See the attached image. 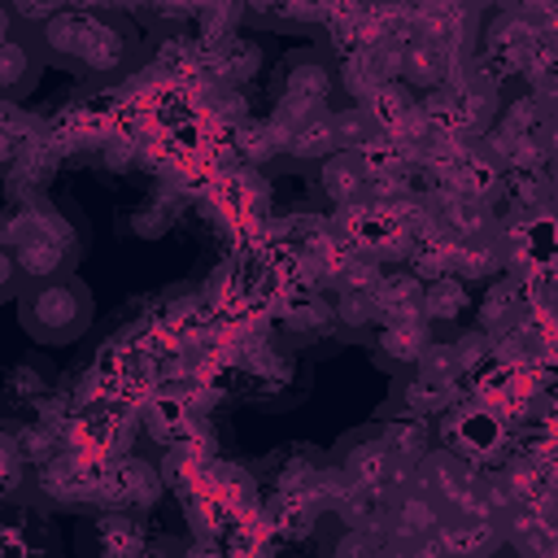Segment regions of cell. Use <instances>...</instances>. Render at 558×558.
Wrapping results in <instances>:
<instances>
[{
    "mask_svg": "<svg viewBox=\"0 0 558 558\" xmlns=\"http://www.w3.org/2000/svg\"><path fill=\"white\" fill-rule=\"evenodd\" d=\"M17 266L22 279L31 283H48V279H65L78 262V235L74 227L61 218V209L31 201V205H13L4 214V244Z\"/></svg>",
    "mask_w": 558,
    "mask_h": 558,
    "instance_id": "6da1fadb",
    "label": "cell"
},
{
    "mask_svg": "<svg viewBox=\"0 0 558 558\" xmlns=\"http://www.w3.org/2000/svg\"><path fill=\"white\" fill-rule=\"evenodd\" d=\"M44 48L61 65H74L83 74H118L131 61L126 31L113 17L87 13V9H61L52 22H44Z\"/></svg>",
    "mask_w": 558,
    "mask_h": 558,
    "instance_id": "7a4b0ae2",
    "label": "cell"
},
{
    "mask_svg": "<svg viewBox=\"0 0 558 558\" xmlns=\"http://www.w3.org/2000/svg\"><path fill=\"white\" fill-rule=\"evenodd\" d=\"M17 310H22V327L44 344H65V340L83 336L92 323V296L70 275L48 279V283H31L17 296Z\"/></svg>",
    "mask_w": 558,
    "mask_h": 558,
    "instance_id": "3957f363",
    "label": "cell"
},
{
    "mask_svg": "<svg viewBox=\"0 0 558 558\" xmlns=\"http://www.w3.org/2000/svg\"><path fill=\"white\" fill-rule=\"evenodd\" d=\"M475 466L462 458V453H449V449H432L418 466H414V484L432 497V501H440L445 510H462V501L471 497V488H475Z\"/></svg>",
    "mask_w": 558,
    "mask_h": 558,
    "instance_id": "277c9868",
    "label": "cell"
},
{
    "mask_svg": "<svg viewBox=\"0 0 558 558\" xmlns=\"http://www.w3.org/2000/svg\"><path fill=\"white\" fill-rule=\"evenodd\" d=\"M440 523H445V506L432 501V497L414 484V488H405V493H397V497L388 501L384 536H388V541H401V545H414V541L436 536Z\"/></svg>",
    "mask_w": 558,
    "mask_h": 558,
    "instance_id": "5b68a950",
    "label": "cell"
},
{
    "mask_svg": "<svg viewBox=\"0 0 558 558\" xmlns=\"http://www.w3.org/2000/svg\"><path fill=\"white\" fill-rule=\"evenodd\" d=\"M436 541H440L445 558H493V549L506 541V532H501V523H484V519L458 514V519L440 523Z\"/></svg>",
    "mask_w": 558,
    "mask_h": 558,
    "instance_id": "8992f818",
    "label": "cell"
},
{
    "mask_svg": "<svg viewBox=\"0 0 558 558\" xmlns=\"http://www.w3.org/2000/svg\"><path fill=\"white\" fill-rule=\"evenodd\" d=\"M100 484H109V493L118 501H126V506H153L161 497V488H166L161 475H157V466L144 462V458H118L113 471H105Z\"/></svg>",
    "mask_w": 558,
    "mask_h": 558,
    "instance_id": "52a82bcc",
    "label": "cell"
},
{
    "mask_svg": "<svg viewBox=\"0 0 558 558\" xmlns=\"http://www.w3.org/2000/svg\"><path fill=\"white\" fill-rule=\"evenodd\" d=\"M323 192L344 209V205H362L371 201V170L362 166L357 153H336L323 161Z\"/></svg>",
    "mask_w": 558,
    "mask_h": 558,
    "instance_id": "ba28073f",
    "label": "cell"
},
{
    "mask_svg": "<svg viewBox=\"0 0 558 558\" xmlns=\"http://www.w3.org/2000/svg\"><path fill=\"white\" fill-rule=\"evenodd\" d=\"M453 57H449V48L445 44H436V39H427V35H418L414 44H405V87H445L449 78H453Z\"/></svg>",
    "mask_w": 558,
    "mask_h": 558,
    "instance_id": "9c48e42d",
    "label": "cell"
},
{
    "mask_svg": "<svg viewBox=\"0 0 558 558\" xmlns=\"http://www.w3.org/2000/svg\"><path fill=\"white\" fill-rule=\"evenodd\" d=\"M506 266V253L497 240H453L449 248V275H458L462 283L466 279H497V270Z\"/></svg>",
    "mask_w": 558,
    "mask_h": 558,
    "instance_id": "30bf717a",
    "label": "cell"
},
{
    "mask_svg": "<svg viewBox=\"0 0 558 558\" xmlns=\"http://www.w3.org/2000/svg\"><path fill=\"white\" fill-rule=\"evenodd\" d=\"M371 296H375V310H379L384 323L418 318L423 314V283L414 275H384Z\"/></svg>",
    "mask_w": 558,
    "mask_h": 558,
    "instance_id": "8fae6325",
    "label": "cell"
},
{
    "mask_svg": "<svg viewBox=\"0 0 558 558\" xmlns=\"http://www.w3.org/2000/svg\"><path fill=\"white\" fill-rule=\"evenodd\" d=\"M523 314V296H519V279H493L484 301H480V327L488 336H506L519 327Z\"/></svg>",
    "mask_w": 558,
    "mask_h": 558,
    "instance_id": "7c38bea8",
    "label": "cell"
},
{
    "mask_svg": "<svg viewBox=\"0 0 558 558\" xmlns=\"http://www.w3.org/2000/svg\"><path fill=\"white\" fill-rule=\"evenodd\" d=\"M432 344V327L427 318H397V323H384V336H379V349L388 362H401V366H418V357L427 353Z\"/></svg>",
    "mask_w": 558,
    "mask_h": 558,
    "instance_id": "4fadbf2b",
    "label": "cell"
},
{
    "mask_svg": "<svg viewBox=\"0 0 558 558\" xmlns=\"http://www.w3.org/2000/svg\"><path fill=\"white\" fill-rule=\"evenodd\" d=\"M35 65H39L35 48L22 35H4V44H0V92H4L9 105L35 83V74H39Z\"/></svg>",
    "mask_w": 558,
    "mask_h": 558,
    "instance_id": "5bb4252c",
    "label": "cell"
},
{
    "mask_svg": "<svg viewBox=\"0 0 558 558\" xmlns=\"http://www.w3.org/2000/svg\"><path fill=\"white\" fill-rule=\"evenodd\" d=\"M288 153H292L296 161H327V157H336V153H340V144H336V113L318 109V113L288 140Z\"/></svg>",
    "mask_w": 558,
    "mask_h": 558,
    "instance_id": "9a60e30c",
    "label": "cell"
},
{
    "mask_svg": "<svg viewBox=\"0 0 558 558\" xmlns=\"http://www.w3.org/2000/svg\"><path fill=\"white\" fill-rule=\"evenodd\" d=\"M366 109H371V118L379 122L384 135H397V131L418 113V105H414V87H405V83H384V87L366 100Z\"/></svg>",
    "mask_w": 558,
    "mask_h": 558,
    "instance_id": "2e32d148",
    "label": "cell"
},
{
    "mask_svg": "<svg viewBox=\"0 0 558 558\" xmlns=\"http://www.w3.org/2000/svg\"><path fill=\"white\" fill-rule=\"evenodd\" d=\"M379 135L384 131H379V122L371 118L366 105H349V109L336 113V144H340V153H366Z\"/></svg>",
    "mask_w": 558,
    "mask_h": 558,
    "instance_id": "e0dca14e",
    "label": "cell"
},
{
    "mask_svg": "<svg viewBox=\"0 0 558 558\" xmlns=\"http://www.w3.org/2000/svg\"><path fill=\"white\" fill-rule=\"evenodd\" d=\"M327 92H331V74H327L323 61H296L283 74V96H292V100H305V105H318L323 109Z\"/></svg>",
    "mask_w": 558,
    "mask_h": 558,
    "instance_id": "ac0fdd59",
    "label": "cell"
},
{
    "mask_svg": "<svg viewBox=\"0 0 558 558\" xmlns=\"http://www.w3.org/2000/svg\"><path fill=\"white\" fill-rule=\"evenodd\" d=\"M384 445L392 449V458L397 462H405V466H418L432 449H427V427L418 423V418H397V423H388L384 427Z\"/></svg>",
    "mask_w": 558,
    "mask_h": 558,
    "instance_id": "d6986e66",
    "label": "cell"
},
{
    "mask_svg": "<svg viewBox=\"0 0 558 558\" xmlns=\"http://www.w3.org/2000/svg\"><path fill=\"white\" fill-rule=\"evenodd\" d=\"M466 310V288L458 275H445V279H432L423 288V318H458Z\"/></svg>",
    "mask_w": 558,
    "mask_h": 558,
    "instance_id": "ffe728a7",
    "label": "cell"
},
{
    "mask_svg": "<svg viewBox=\"0 0 558 558\" xmlns=\"http://www.w3.org/2000/svg\"><path fill=\"white\" fill-rule=\"evenodd\" d=\"M340 83H344V92H349L357 105H366V100L384 87V78H379V70L371 65L366 48H357V52H349V57H344V65H340Z\"/></svg>",
    "mask_w": 558,
    "mask_h": 558,
    "instance_id": "44dd1931",
    "label": "cell"
},
{
    "mask_svg": "<svg viewBox=\"0 0 558 558\" xmlns=\"http://www.w3.org/2000/svg\"><path fill=\"white\" fill-rule=\"evenodd\" d=\"M401 397H405V410L423 418V414H436V410H445V405L453 401V384L432 379V375H414Z\"/></svg>",
    "mask_w": 558,
    "mask_h": 558,
    "instance_id": "7402d4cb",
    "label": "cell"
},
{
    "mask_svg": "<svg viewBox=\"0 0 558 558\" xmlns=\"http://www.w3.org/2000/svg\"><path fill=\"white\" fill-rule=\"evenodd\" d=\"M100 554L105 558H140L144 554L140 532L126 519H105V527H100Z\"/></svg>",
    "mask_w": 558,
    "mask_h": 558,
    "instance_id": "603a6c76",
    "label": "cell"
},
{
    "mask_svg": "<svg viewBox=\"0 0 558 558\" xmlns=\"http://www.w3.org/2000/svg\"><path fill=\"white\" fill-rule=\"evenodd\" d=\"M240 148H244L253 161H262V157H270V153H279V148H288V140L275 131V122H244V126H240Z\"/></svg>",
    "mask_w": 558,
    "mask_h": 558,
    "instance_id": "cb8c5ba5",
    "label": "cell"
},
{
    "mask_svg": "<svg viewBox=\"0 0 558 558\" xmlns=\"http://www.w3.org/2000/svg\"><path fill=\"white\" fill-rule=\"evenodd\" d=\"M453 353H458V366H462V371H480V366L493 357V336H488L484 327H471V331H462V336L453 340Z\"/></svg>",
    "mask_w": 558,
    "mask_h": 558,
    "instance_id": "d4e9b609",
    "label": "cell"
},
{
    "mask_svg": "<svg viewBox=\"0 0 558 558\" xmlns=\"http://www.w3.org/2000/svg\"><path fill=\"white\" fill-rule=\"evenodd\" d=\"M418 375H432V379L458 384L462 366H458V353H453V344H440V340H432V344H427V353L418 357Z\"/></svg>",
    "mask_w": 558,
    "mask_h": 558,
    "instance_id": "484cf974",
    "label": "cell"
},
{
    "mask_svg": "<svg viewBox=\"0 0 558 558\" xmlns=\"http://www.w3.org/2000/svg\"><path fill=\"white\" fill-rule=\"evenodd\" d=\"M336 318H340L344 327H366L371 318H379L375 296H371V292H340V301H336Z\"/></svg>",
    "mask_w": 558,
    "mask_h": 558,
    "instance_id": "4316f807",
    "label": "cell"
},
{
    "mask_svg": "<svg viewBox=\"0 0 558 558\" xmlns=\"http://www.w3.org/2000/svg\"><path fill=\"white\" fill-rule=\"evenodd\" d=\"M222 74L227 78H248L253 74V65H257V48L253 44H244V39H227V52H222Z\"/></svg>",
    "mask_w": 558,
    "mask_h": 558,
    "instance_id": "83f0119b",
    "label": "cell"
},
{
    "mask_svg": "<svg viewBox=\"0 0 558 558\" xmlns=\"http://www.w3.org/2000/svg\"><path fill=\"white\" fill-rule=\"evenodd\" d=\"M17 445H22L26 462H48V458H52V449H57V436L39 423V427H26V432L17 436Z\"/></svg>",
    "mask_w": 558,
    "mask_h": 558,
    "instance_id": "f1b7e54d",
    "label": "cell"
},
{
    "mask_svg": "<svg viewBox=\"0 0 558 558\" xmlns=\"http://www.w3.org/2000/svg\"><path fill=\"white\" fill-rule=\"evenodd\" d=\"M22 266H17V257L9 253V248H0V296H17V288H22Z\"/></svg>",
    "mask_w": 558,
    "mask_h": 558,
    "instance_id": "f546056e",
    "label": "cell"
},
{
    "mask_svg": "<svg viewBox=\"0 0 558 558\" xmlns=\"http://www.w3.org/2000/svg\"><path fill=\"white\" fill-rule=\"evenodd\" d=\"M187 558H218V554H209V549H192Z\"/></svg>",
    "mask_w": 558,
    "mask_h": 558,
    "instance_id": "4dcf8cb0",
    "label": "cell"
},
{
    "mask_svg": "<svg viewBox=\"0 0 558 558\" xmlns=\"http://www.w3.org/2000/svg\"><path fill=\"white\" fill-rule=\"evenodd\" d=\"M140 558H166V554H140Z\"/></svg>",
    "mask_w": 558,
    "mask_h": 558,
    "instance_id": "1f68e13d",
    "label": "cell"
}]
</instances>
